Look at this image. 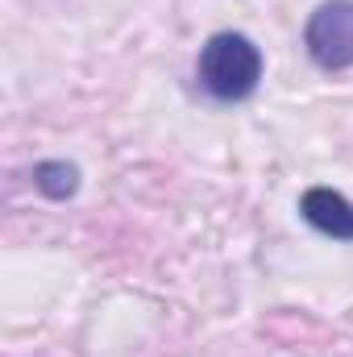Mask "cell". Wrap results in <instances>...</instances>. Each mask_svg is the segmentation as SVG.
Wrapping results in <instances>:
<instances>
[{
  "label": "cell",
  "mask_w": 353,
  "mask_h": 357,
  "mask_svg": "<svg viewBox=\"0 0 353 357\" xmlns=\"http://www.w3.org/2000/svg\"><path fill=\"white\" fill-rule=\"evenodd\" d=\"M262 75H266V59L250 33L220 29V33H212L200 46L195 79H200V91L208 100H216V104L250 100L254 91L262 88Z\"/></svg>",
  "instance_id": "obj_1"
},
{
  "label": "cell",
  "mask_w": 353,
  "mask_h": 357,
  "mask_svg": "<svg viewBox=\"0 0 353 357\" xmlns=\"http://www.w3.org/2000/svg\"><path fill=\"white\" fill-rule=\"evenodd\" d=\"M303 50L308 59L337 75L353 67V0H320L303 21Z\"/></svg>",
  "instance_id": "obj_2"
},
{
  "label": "cell",
  "mask_w": 353,
  "mask_h": 357,
  "mask_svg": "<svg viewBox=\"0 0 353 357\" xmlns=\"http://www.w3.org/2000/svg\"><path fill=\"white\" fill-rule=\"evenodd\" d=\"M299 216L303 225H312L320 237L333 241H353V199L341 195L337 187H308L299 195Z\"/></svg>",
  "instance_id": "obj_3"
},
{
  "label": "cell",
  "mask_w": 353,
  "mask_h": 357,
  "mask_svg": "<svg viewBox=\"0 0 353 357\" xmlns=\"http://www.w3.org/2000/svg\"><path fill=\"white\" fill-rule=\"evenodd\" d=\"M80 183H84V171L75 162H67V158H46V162L33 167V191L54 199V204L71 199L80 191Z\"/></svg>",
  "instance_id": "obj_4"
}]
</instances>
